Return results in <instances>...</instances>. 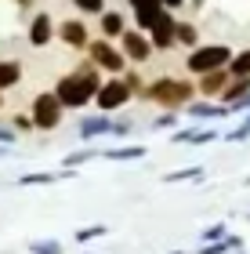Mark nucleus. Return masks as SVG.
I'll return each mask as SVG.
<instances>
[{
    "instance_id": "f257e3e1",
    "label": "nucleus",
    "mask_w": 250,
    "mask_h": 254,
    "mask_svg": "<svg viewBox=\"0 0 250 254\" xmlns=\"http://www.w3.org/2000/svg\"><path fill=\"white\" fill-rule=\"evenodd\" d=\"M101 84H105V80H101V69L87 59V62L76 65L73 73L58 76V84H54V95H58V102H62L65 109H84L87 102L98 95Z\"/></svg>"
},
{
    "instance_id": "f03ea898",
    "label": "nucleus",
    "mask_w": 250,
    "mask_h": 254,
    "mask_svg": "<svg viewBox=\"0 0 250 254\" xmlns=\"http://www.w3.org/2000/svg\"><path fill=\"white\" fill-rule=\"evenodd\" d=\"M145 102H156V106H163V109H185L192 98H196V87L189 84V80H178V76H160V80H152L149 87H145Z\"/></svg>"
},
{
    "instance_id": "7ed1b4c3",
    "label": "nucleus",
    "mask_w": 250,
    "mask_h": 254,
    "mask_svg": "<svg viewBox=\"0 0 250 254\" xmlns=\"http://www.w3.org/2000/svg\"><path fill=\"white\" fill-rule=\"evenodd\" d=\"M232 48L229 44H196V48L189 51V59H185V69L192 76H203V73H214V69H225L232 62Z\"/></svg>"
},
{
    "instance_id": "20e7f679",
    "label": "nucleus",
    "mask_w": 250,
    "mask_h": 254,
    "mask_svg": "<svg viewBox=\"0 0 250 254\" xmlns=\"http://www.w3.org/2000/svg\"><path fill=\"white\" fill-rule=\"evenodd\" d=\"M29 113H33L37 131H58L65 106L58 102V95H54V91H40V95H33V109H29Z\"/></svg>"
},
{
    "instance_id": "39448f33",
    "label": "nucleus",
    "mask_w": 250,
    "mask_h": 254,
    "mask_svg": "<svg viewBox=\"0 0 250 254\" xmlns=\"http://www.w3.org/2000/svg\"><path fill=\"white\" fill-rule=\"evenodd\" d=\"M87 59L95 62V65L101 69V73H112V76H120L123 69H127V55H123L112 40H105V37L87 44Z\"/></svg>"
},
{
    "instance_id": "423d86ee",
    "label": "nucleus",
    "mask_w": 250,
    "mask_h": 254,
    "mask_svg": "<svg viewBox=\"0 0 250 254\" xmlns=\"http://www.w3.org/2000/svg\"><path fill=\"white\" fill-rule=\"evenodd\" d=\"M131 98H134V95H131V87L123 84V76H109L105 84L98 87V95H95V106H98L101 113H112V109H123Z\"/></svg>"
},
{
    "instance_id": "0eeeda50",
    "label": "nucleus",
    "mask_w": 250,
    "mask_h": 254,
    "mask_svg": "<svg viewBox=\"0 0 250 254\" xmlns=\"http://www.w3.org/2000/svg\"><path fill=\"white\" fill-rule=\"evenodd\" d=\"M120 51L127 55V62L145 65V62H149V55H152L156 48H152L149 37H142V29H127V33L120 37Z\"/></svg>"
},
{
    "instance_id": "6e6552de",
    "label": "nucleus",
    "mask_w": 250,
    "mask_h": 254,
    "mask_svg": "<svg viewBox=\"0 0 250 254\" xmlns=\"http://www.w3.org/2000/svg\"><path fill=\"white\" fill-rule=\"evenodd\" d=\"M58 40L65 44V48H73V51H87V44H91L87 22L84 18H62L58 22Z\"/></svg>"
},
{
    "instance_id": "1a4fd4ad",
    "label": "nucleus",
    "mask_w": 250,
    "mask_h": 254,
    "mask_svg": "<svg viewBox=\"0 0 250 254\" xmlns=\"http://www.w3.org/2000/svg\"><path fill=\"white\" fill-rule=\"evenodd\" d=\"M149 40H152L156 51H170L178 44V18H174V11H163L160 15V22L149 29Z\"/></svg>"
},
{
    "instance_id": "9d476101",
    "label": "nucleus",
    "mask_w": 250,
    "mask_h": 254,
    "mask_svg": "<svg viewBox=\"0 0 250 254\" xmlns=\"http://www.w3.org/2000/svg\"><path fill=\"white\" fill-rule=\"evenodd\" d=\"M54 33H58V26H54V18L48 15V11H37V15L29 18V44L33 48H48V44L54 40Z\"/></svg>"
},
{
    "instance_id": "9b49d317",
    "label": "nucleus",
    "mask_w": 250,
    "mask_h": 254,
    "mask_svg": "<svg viewBox=\"0 0 250 254\" xmlns=\"http://www.w3.org/2000/svg\"><path fill=\"white\" fill-rule=\"evenodd\" d=\"M185 113L196 120H221V117H229V106L225 102H210V98H192L185 106Z\"/></svg>"
},
{
    "instance_id": "f8f14e48",
    "label": "nucleus",
    "mask_w": 250,
    "mask_h": 254,
    "mask_svg": "<svg viewBox=\"0 0 250 254\" xmlns=\"http://www.w3.org/2000/svg\"><path fill=\"white\" fill-rule=\"evenodd\" d=\"M229 80H232L229 65H225V69H214V73H203V76H200V84H196V95L221 98V91H225V84H229Z\"/></svg>"
},
{
    "instance_id": "ddd939ff",
    "label": "nucleus",
    "mask_w": 250,
    "mask_h": 254,
    "mask_svg": "<svg viewBox=\"0 0 250 254\" xmlns=\"http://www.w3.org/2000/svg\"><path fill=\"white\" fill-rule=\"evenodd\" d=\"M163 11H167V7L160 4V0H142V4L134 7V26H138L142 33H149V29L156 26V22H160Z\"/></svg>"
},
{
    "instance_id": "4468645a",
    "label": "nucleus",
    "mask_w": 250,
    "mask_h": 254,
    "mask_svg": "<svg viewBox=\"0 0 250 254\" xmlns=\"http://www.w3.org/2000/svg\"><path fill=\"white\" fill-rule=\"evenodd\" d=\"M98 26H101V37H105V40H120L123 33H127V18H123L120 11H101Z\"/></svg>"
},
{
    "instance_id": "2eb2a0df",
    "label": "nucleus",
    "mask_w": 250,
    "mask_h": 254,
    "mask_svg": "<svg viewBox=\"0 0 250 254\" xmlns=\"http://www.w3.org/2000/svg\"><path fill=\"white\" fill-rule=\"evenodd\" d=\"M214 138H218L214 127H189V131H178L174 134V142L178 145H210Z\"/></svg>"
},
{
    "instance_id": "dca6fc26",
    "label": "nucleus",
    "mask_w": 250,
    "mask_h": 254,
    "mask_svg": "<svg viewBox=\"0 0 250 254\" xmlns=\"http://www.w3.org/2000/svg\"><path fill=\"white\" fill-rule=\"evenodd\" d=\"M101 134H112V120H109V113L80 120V138H84V142H87V138H101Z\"/></svg>"
},
{
    "instance_id": "f3484780",
    "label": "nucleus",
    "mask_w": 250,
    "mask_h": 254,
    "mask_svg": "<svg viewBox=\"0 0 250 254\" xmlns=\"http://www.w3.org/2000/svg\"><path fill=\"white\" fill-rule=\"evenodd\" d=\"M101 156L112 160V164H127V160L145 156V145H112V149H101Z\"/></svg>"
},
{
    "instance_id": "a211bd4d",
    "label": "nucleus",
    "mask_w": 250,
    "mask_h": 254,
    "mask_svg": "<svg viewBox=\"0 0 250 254\" xmlns=\"http://www.w3.org/2000/svg\"><path fill=\"white\" fill-rule=\"evenodd\" d=\"M243 95H250V76H232L229 84H225V91H221V98H218V102L232 106V102H236V98H243Z\"/></svg>"
},
{
    "instance_id": "6ab92c4d",
    "label": "nucleus",
    "mask_w": 250,
    "mask_h": 254,
    "mask_svg": "<svg viewBox=\"0 0 250 254\" xmlns=\"http://www.w3.org/2000/svg\"><path fill=\"white\" fill-rule=\"evenodd\" d=\"M22 80V62L15 59H7V62H0V91H7V87H15Z\"/></svg>"
},
{
    "instance_id": "aec40b11",
    "label": "nucleus",
    "mask_w": 250,
    "mask_h": 254,
    "mask_svg": "<svg viewBox=\"0 0 250 254\" xmlns=\"http://www.w3.org/2000/svg\"><path fill=\"white\" fill-rule=\"evenodd\" d=\"M243 240L240 236H225V240H214V244H203L200 254H229V251H240Z\"/></svg>"
},
{
    "instance_id": "412c9836",
    "label": "nucleus",
    "mask_w": 250,
    "mask_h": 254,
    "mask_svg": "<svg viewBox=\"0 0 250 254\" xmlns=\"http://www.w3.org/2000/svg\"><path fill=\"white\" fill-rule=\"evenodd\" d=\"M178 44H181V48H196V44H200V29L196 26H192V22H178Z\"/></svg>"
},
{
    "instance_id": "4be33fe9",
    "label": "nucleus",
    "mask_w": 250,
    "mask_h": 254,
    "mask_svg": "<svg viewBox=\"0 0 250 254\" xmlns=\"http://www.w3.org/2000/svg\"><path fill=\"white\" fill-rule=\"evenodd\" d=\"M229 73H232V76H250V48H243V51H236V55H232Z\"/></svg>"
},
{
    "instance_id": "5701e85b",
    "label": "nucleus",
    "mask_w": 250,
    "mask_h": 254,
    "mask_svg": "<svg viewBox=\"0 0 250 254\" xmlns=\"http://www.w3.org/2000/svg\"><path fill=\"white\" fill-rule=\"evenodd\" d=\"M105 233H109V225H84V229H76V233H73V240L84 247V244H91V240H101Z\"/></svg>"
},
{
    "instance_id": "b1692460",
    "label": "nucleus",
    "mask_w": 250,
    "mask_h": 254,
    "mask_svg": "<svg viewBox=\"0 0 250 254\" xmlns=\"http://www.w3.org/2000/svg\"><path fill=\"white\" fill-rule=\"evenodd\" d=\"M29 254H62V244L58 240H29Z\"/></svg>"
},
{
    "instance_id": "393cba45",
    "label": "nucleus",
    "mask_w": 250,
    "mask_h": 254,
    "mask_svg": "<svg viewBox=\"0 0 250 254\" xmlns=\"http://www.w3.org/2000/svg\"><path fill=\"white\" fill-rule=\"evenodd\" d=\"M203 178V167H181V171H170L163 182H200Z\"/></svg>"
},
{
    "instance_id": "a878e982",
    "label": "nucleus",
    "mask_w": 250,
    "mask_h": 254,
    "mask_svg": "<svg viewBox=\"0 0 250 254\" xmlns=\"http://www.w3.org/2000/svg\"><path fill=\"white\" fill-rule=\"evenodd\" d=\"M123 84L131 87V95H134V98H142V95H145V87H149L138 73H134V69H123Z\"/></svg>"
},
{
    "instance_id": "bb28decb",
    "label": "nucleus",
    "mask_w": 250,
    "mask_h": 254,
    "mask_svg": "<svg viewBox=\"0 0 250 254\" xmlns=\"http://www.w3.org/2000/svg\"><path fill=\"white\" fill-rule=\"evenodd\" d=\"M11 127H15V134L37 131V124H33V113H15V117H11Z\"/></svg>"
},
{
    "instance_id": "cd10ccee",
    "label": "nucleus",
    "mask_w": 250,
    "mask_h": 254,
    "mask_svg": "<svg viewBox=\"0 0 250 254\" xmlns=\"http://www.w3.org/2000/svg\"><path fill=\"white\" fill-rule=\"evenodd\" d=\"M225 236H229V225H225V222H218V225H207V229L200 233V240H203V244H214V240H225Z\"/></svg>"
},
{
    "instance_id": "c85d7f7f",
    "label": "nucleus",
    "mask_w": 250,
    "mask_h": 254,
    "mask_svg": "<svg viewBox=\"0 0 250 254\" xmlns=\"http://www.w3.org/2000/svg\"><path fill=\"white\" fill-rule=\"evenodd\" d=\"M247 138H250V113L243 117V124H240V127H232V131L225 134V142H247Z\"/></svg>"
},
{
    "instance_id": "c756f323",
    "label": "nucleus",
    "mask_w": 250,
    "mask_h": 254,
    "mask_svg": "<svg viewBox=\"0 0 250 254\" xmlns=\"http://www.w3.org/2000/svg\"><path fill=\"white\" fill-rule=\"evenodd\" d=\"M98 153H91V149H80V153H69L62 160V167H80V164H87V160H95Z\"/></svg>"
},
{
    "instance_id": "7c9ffc66",
    "label": "nucleus",
    "mask_w": 250,
    "mask_h": 254,
    "mask_svg": "<svg viewBox=\"0 0 250 254\" xmlns=\"http://www.w3.org/2000/svg\"><path fill=\"white\" fill-rule=\"evenodd\" d=\"M174 124H178V113H174V109H163L160 117H156L152 131H167V127H174Z\"/></svg>"
},
{
    "instance_id": "2f4dec72",
    "label": "nucleus",
    "mask_w": 250,
    "mask_h": 254,
    "mask_svg": "<svg viewBox=\"0 0 250 254\" xmlns=\"http://www.w3.org/2000/svg\"><path fill=\"white\" fill-rule=\"evenodd\" d=\"M76 7L84 11V15H101V11H105V0H73Z\"/></svg>"
},
{
    "instance_id": "473e14b6",
    "label": "nucleus",
    "mask_w": 250,
    "mask_h": 254,
    "mask_svg": "<svg viewBox=\"0 0 250 254\" xmlns=\"http://www.w3.org/2000/svg\"><path fill=\"white\" fill-rule=\"evenodd\" d=\"M134 131V120H120V124H112V134H116V138H127Z\"/></svg>"
},
{
    "instance_id": "72a5a7b5",
    "label": "nucleus",
    "mask_w": 250,
    "mask_h": 254,
    "mask_svg": "<svg viewBox=\"0 0 250 254\" xmlns=\"http://www.w3.org/2000/svg\"><path fill=\"white\" fill-rule=\"evenodd\" d=\"M229 113H250V95H243V98H236L232 106H229Z\"/></svg>"
},
{
    "instance_id": "f704fd0d",
    "label": "nucleus",
    "mask_w": 250,
    "mask_h": 254,
    "mask_svg": "<svg viewBox=\"0 0 250 254\" xmlns=\"http://www.w3.org/2000/svg\"><path fill=\"white\" fill-rule=\"evenodd\" d=\"M15 127H0V145H11V142H15Z\"/></svg>"
},
{
    "instance_id": "c9c22d12",
    "label": "nucleus",
    "mask_w": 250,
    "mask_h": 254,
    "mask_svg": "<svg viewBox=\"0 0 250 254\" xmlns=\"http://www.w3.org/2000/svg\"><path fill=\"white\" fill-rule=\"evenodd\" d=\"M160 4H163L167 11H178V7H185V0H160Z\"/></svg>"
},
{
    "instance_id": "e433bc0d",
    "label": "nucleus",
    "mask_w": 250,
    "mask_h": 254,
    "mask_svg": "<svg viewBox=\"0 0 250 254\" xmlns=\"http://www.w3.org/2000/svg\"><path fill=\"white\" fill-rule=\"evenodd\" d=\"M15 4H18V7H33L37 0H15Z\"/></svg>"
},
{
    "instance_id": "4c0bfd02",
    "label": "nucleus",
    "mask_w": 250,
    "mask_h": 254,
    "mask_svg": "<svg viewBox=\"0 0 250 254\" xmlns=\"http://www.w3.org/2000/svg\"><path fill=\"white\" fill-rule=\"evenodd\" d=\"M127 4H131V7H138V4H142V0H127Z\"/></svg>"
},
{
    "instance_id": "58836bf2",
    "label": "nucleus",
    "mask_w": 250,
    "mask_h": 254,
    "mask_svg": "<svg viewBox=\"0 0 250 254\" xmlns=\"http://www.w3.org/2000/svg\"><path fill=\"white\" fill-rule=\"evenodd\" d=\"M0 109H4V95H0Z\"/></svg>"
},
{
    "instance_id": "ea45409f",
    "label": "nucleus",
    "mask_w": 250,
    "mask_h": 254,
    "mask_svg": "<svg viewBox=\"0 0 250 254\" xmlns=\"http://www.w3.org/2000/svg\"><path fill=\"white\" fill-rule=\"evenodd\" d=\"M170 254H185V251H170Z\"/></svg>"
},
{
    "instance_id": "a19ab883",
    "label": "nucleus",
    "mask_w": 250,
    "mask_h": 254,
    "mask_svg": "<svg viewBox=\"0 0 250 254\" xmlns=\"http://www.w3.org/2000/svg\"><path fill=\"white\" fill-rule=\"evenodd\" d=\"M243 186H250V178H247V182H243Z\"/></svg>"
},
{
    "instance_id": "79ce46f5",
    "label": "nucleus",
    "mask_w": 250,
    "mask_h": 254,
    "mask_svg": "<svg viewBox=\"0 0 250 254\" xmlns=\"http://www.w3.org/2000/svg\"><path fill=\"white\" fill-rule=\"evenodd\" d=\"M247 218H250V214H247Z\"/></svg>"
}]
</instances>
